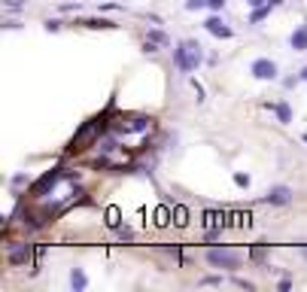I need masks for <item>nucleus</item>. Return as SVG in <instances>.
<instances>
[{
	"mask_svg": "<svg viewBox=\"0 0 307 292\" xmlns=\"http://www.w3.org/2000/svg\"><path fill=\"white\" fill-rule=\"evenodd\" d=\"M274 6L271 4H268V6H258V10H252V16H250V22L256 24V22H262V18H268V12H271Z\"/></svg>",
	"mask_w": 307,
	"mask_h": 292,
	"instance_id": "nucleus-15",
	"label": "nucleus"
},
{
	"mask_svg": "<svg viewBox=\"0 0 307 292\" xmlns=\"http://www.w3.org/2000/svg\"><path fill=\"white\" fill-rule=\"evenodd\" d=\"M64 174H61V168H52V170H46L40 180H36L34 182V186H30V192L36 195V198H43V195H49V189H55L58 186V180H61Z\"/></svg>",
	"mask_w": 307,
	"mask_h": 292,
	"instance_id": "nucleus-4",
	"label": "nucleus"
},
{
	"mask_svg": "<svg viewBox=\"0 0 307 292\" xmlns=\"http://www.w3.org/2000/svg\"><path fill=\"white\" fill-rule=\"evenodd\" d=\"M4 28H6V30H18V28H22V24H18V22H16V18H10V22H4Z\"/></svg>",
	"mask_w": 307,
	"mask_h": 292,
	"instance_id": "nucleus-25",
	"label": "nucleus"
},
{
	"mask_svg": "<svg viewBox=\"0 0 307 292\" xmlns=\"http://www.w3.org/2000/svg\"><path fill=\"white\" fill-rule=\"evenodd\" d=\"M204 226H210V228H222L225 226V213H219V210H204Z\"/></svg>",
	"mask_w": 307,
	"mask_h": 292,
	"instance_id": "nucleus-10",
	"label": "nucleus"
},
{
	"mask_svg": "<svg viewBox=\"0 0 307 292\" xmlns=\"http://www.w3.org/2000/svg\"><path fill=\"white\" fill-rule=\"evenodd\" d=\"M246 4H250L252 10H258V6H268V0H246Z\"/></svg>",
	"mask_w": 307,
	"mask_h": 292,
	"instance_id": "nucleus-28",
	"label": "nucleus"
},
{
	"mask_svg": "<svg viewBox=\"0 0 307 292\" xmlns=\"http://www.w3.org/2000/svg\"><path fill=\"white\" fill-rule=\"evenodd\" d=\"M82 24H86V28H92V30H100V28H104V30H112V28H116L110 18H88V22H82Z\"/></svg>",
	"mask_w": 307,
	"mask_h": 292,
	"instance_id": "nucleus-13",
	"label": "nucleus"
},
{
	"mask_svg": "<svg viewBox=\"0 0 307 292\" xmlns=\"http://www.w3.org/2000/svg\"><path fill=\"white\" fill-rule=\"evenodd\" d=\"M143 52H158V43H152V40H146V43H143Z\"/></svg>",
	"mask_w": 307,
	"mask_h": 292,
	"instance_id": "nucleus-24",
	"label": "nucleus"
},
{
	"mask_svg": "<svg viewBox=\"0 0 307 292\" xmlns=\"http://www.w3.org/2000/svg\"><path fill=\"white\" fill-rule=\"evenodd\" d=\"M234 182H238L240 189H250V176L246 174H234Z\"/></svg>",
	"mask_w": 307,
	"mask_h": 292,
	"instance_id": "nucleus-18",
	"label": "nucleus"
},
{
	"mask_svg": "<svg viewBox=\"0 0 307 292\" xmlns=\"http://www.w3.org/2000/svg\"><path fill=\"white\" fill-rule=\"evenodd\" d=\"M201 61H204V52H201V43H195V40H182V43L174 49V64H176L182 73L198 70Z\"/></svg>",
	"mask_w": 307,
	"mask_h": 292,
	"instance_id": "nucleus-1",
	"label": "nucleus"
},
{
	"mask_svg": "<svg viewBox=\"0 0 307 292\" xmlns=\"http://www.w3.org/2000/svg\"><path fill=\"white\" fill-rule=\"evenodd\" d=\"M119 238H122V240H131V238H134V232H131V228H119Z\"/></svg>",
	"mask_w": 307,
	"mask_h": 292,
	"instance_id": "nucleus-26",
	"label": "nucleus"
},
{
	"mask_svg": "<svg viewBox=\"0 0 307 292\" xmlns=\"http://www.w3.org/2000/svg\"><path fill=\"white\" fill-rule=\"evenodd\" d=\"M264 201H268V204L283 207V204H289V201H292V189H289V186H274L271 192L264 195Z\"/></svg>",
	"mask_w": 307,
	"mask_h": 292,
	"instance_id": "nucleus-7",
	"label": "nucleus"
},
{
	"mask_svg": "<svg viewBox=\"0 0 307 292\" xmlns=\"http://www.w3.org/2000/svg\"><path fill=\"white\" fill-rule=\"evenodd\" d=\"M268 4H271V6H283V4H286V0H268Z\"/></svg>",
	"mask_w": 307,
	"mask_h": 292,
	"instance_id": "nucleus-29",
	"label": "nucleus"
},
{
	"mask_svg": "<svg viewBox=\"0 0 307 292\" xmlns=\"http://www.w3.org/2000/svg\"><path fill=\"white\" fill-rule=\"evenodd\" d=\"M289 46H292L295 52H307V24H301V28H295V30H292Z\"/></svg>",
	"mask_w": 307,
	"mask_h": 292,
	"instance_id": "nucleus-8",
	"label": "nucleus"
},
{
	"mask_svg": "<svg viewBox=\"0 0 307 292\" xmlns=\"http://www.w3.org/2000/svg\"><path fill=\"white\" fill-rule=\"evenodd\" d=\"M43 28H46V30H61V22H58V18H49Z\"/></svg>",
	"mask_w": 307,
	"mask_h": 292,
	"instance_id": "nucleus-23",
	"label": "nucleus"
},
{
	"mask_svg": "<svg viewBox=\"0 0 307 292\" xmlns=\"http://www.w3.org/2000/svg\"><path fill=\"white\" fill-rule=\"evenodd\" d=\"M70 286H73L76 292H82V289L88 286V277H86L82 268H73V271H70Z\"/></svg>",
	"mask_w": 307,
	"mask_h": 292,
	"instance_id": "nucleus-11",
	"label": "nucleus"
},
{
	"mask_svg": "<svg viewBox=\"0 0 307 292\" xmlns=\"http://www.w3.org/2000/svg\"><path fill=\"white\" fill-rule=\"evenodd\" d=\"M28 259H30V246H28V244H18V246L10 250V262H12V265H24Z\"/></svg>",
	"mask_w": 307,
	"mask_h": 292,
	"instance_id": "nucleus-9",
	"label": "nucleus"
},
{
	"mask_svg": "<svg viewBox=\"0 0 307 292\" xmlns=\"http://www.w3.org/2000/svg\"><path fill=\"white\" fill-rule=\"evenodd\" d=\"M301 80H304V82H307V67H304V70H301Z\"/></svg>",
	"mask_w": 307,
	"mask_h": 292,
	"instance_id": "nucleus-30",
	"label": "nucleus"
},
{
	"mask_svg": "<svg viewBox=\"0 0 307 292\" xmlns=\"http://www.w3.org/2000/svg\"><path fill=\"white\" fill-rule=\"evenodd\" d=\"M204 28H207V30H210L213 36H222V40H228V36H234V30L228 28V24H225V22H222L219 16H210V18L204 22Z\"/></svg>",
	"mask_w": 307,
	"mask_h": 292,
	"instance_id": "nucleus-6",
	"label": "nucleus"
},
{
	"mask_svg": "<svg viewBox=\"0 0 307 292\" xmlns=\"http://www.w3.org/2000/svg\"><path fill=\"white\" fill-rule=\"evenodd\" d=\"M100 150H104V152H110V150H116V140H112V137H106V140L100 143Z\"/></svg>",
	"mask_w": 307,
	"mask_h": 292,
	"instance_id": "nucleus-22",
	"label": "nucleus"
},
{
	"mask_svg": "<svg viewBox=\"0 0 307 292\" xmlns=\"http://www.w3.org/2000/svg\"><path fill=\"white\" fill-rule=\"evenodd\" d=\"M274 113H277V119H280L283 125L292 122V106H289V104H274Z\"/></svg>",
	"mask_w": 307,
	"mask_h": 292,
	"instance_id": "nucleus-12",
	"label": "nucleus"
},
{
	"mask_svg": "<svg viewBox=\"0 0 307 292\" xmlns=\"http://www.w3.org/2000/svg\"><path fill=\"white\" fill-rule=\"evenodd\" d=\"M24 182H28V176H24V174H18V176H12V189H22V186H24Z\"/></svg>",
	"mask_w": 307,
	"mask_h": 292,
	"instance_id": "nucleus-21",
	"label": "nucleus"
},
{
	"mask_svg": "<svg viewBox=\"0 0 307 292\" xmlns=\"http://www.w3.org/2000/svg\"><path fill=\"white\" fill-rule=\"evenodd\" d=\"M174 216H176V226H186V207H176Z\"/></svg>",
	"mask_w": 307,
	"mask_h": 292,
	"instance_id": "nucleus-20",
	"label": "nucleus"
},
{
	"mask_svg": "<svg viewBox=\"0 0 307 292\" xmlns=\"http://www.w3.org/2000/svg\"><path fill=\"white\" fill-rule=\"evenodd\" d=\"M250 73L256 80H262V82H271V80H277V64L271 58H256L250 64Z\"/></svg>",
	"mask_w": 307,
	"mask_h": 292,
	"instance_id": "nucleus-5",
	"label": "nucleus"
},
{
	"mask_svg": "<svg viewBox=\"0 0 307 292\" xmlns=\"http://www.w3.org/2000/svg\"><path fill=\"white\" fill-rule=\"evenodd\" d=\"M146 40H152V43H158V46H164V43H168V36H164L162 30H149V36H146Z\"/></svg>",
	"mask_w": 307,
	"mask_h": 292,
	"instance_id": "nucleus-17",
	"label": "nucleus"
},
{
	"mask_svg": "<svg viewBox=\"0 0 307 292\" xmlns=\"http://www.w3.org/2000/svg\"><path fill=\"white\" fill-rule=\"evenodd\" d=\"M106 226H110V228H119V210H116V207L106 210Z\"/></svg>",
	"mask_w": 307,
	"mask_h": 292,
	"instance_id": "nucleus-16",
	"label": "nucleus"
},
{
	"mask_svg": "<svg viewBox=\"0 0 307 292\" xmlns=\"http://www.w3.org/2000/svg\"><path fill=\"white\" fill-rule=\"evenodd\" d=\"M112 106H116V100H110L106 113H110ZM106 113H104V116H98V119H88L80 131H76V134H73V140H70V150H86V143H88V140H94V137L106 128Z\"/></svg>",
	"mask_w": 307,
	"mask_h": 292,
	"instance_id": "nucleus-2",
	"label": "nucleus"
},
{
	"mask_svg": "<svg viewBox=\"0 0 307 292\" xmlns=\"http://www.w3.org/2000/svg\"><path fill=\"white\" fill-rule=\"evenodd\" d=\"M207 262H210L213 268L234 271V268H240V256H238L234 250H210V252H207Z\"/></svg>",
	"mask_w": 307,
	"mask_h": 292,
	"instance_id": "nucleus-3",
	"label": "nucleus"
},
{
	"mask_svg": "<svg viewBox=\"0 0 307 292\" xmlns=\"http://www.w3.org/2000/svg\"><path fill=\"white\" fill-rule=\"evenodd\" d=\"M207 6V0H186V10H201Z\"/></svg>",
	"mask_w": 307,
	"mask_h": 292,
	"instance_id": "nucleus-19",
	"label": "nucleus"
},
{
	"mask_svg": "<svg viewBox=\"0 0 307 292\" xmlns=\"http://www.w3.org/2000/svg\"><path fill=\"white\" fill-rule=\"evenodd\" d=\"M207 6H210V10H222V6H225V0H207Z\"/></svg>",
	"mask_w": 307,
	"mask_h": 292,
	"instance_id": "nucleus-27",
	"label": "nucleus"
},
{
	"mask_svg": "<svg viewBox=\"0 0 307 292\" xmlns=\"http://www.w3.org/2000/svg\"><path fill=\"white\" fill-rule=\"evenodd\" d=\"M304 140H307V134H304Z\"/></svg>",
	"mask_w": 307,
	"mask_h": 292,
	"instance_id": "nucleus-31",
	"label": "nucleus"
},
{
	"mask_svg": "<svg viewBox=\"0 0 307 292\" xmlns=\"http://www.w3.org/2000/svg\"><path fill=\"white\" fill-rule=\"evenodd\" d=\"M149 122H152V119H143V116H140V119H134L131 125L119 128V131H125V134H131V131H134V134H137V131H146V128H149Z\"/></svg>",
	"mask_w": 307,
	"mask_h": 292,
	"instance_id": "nucleus-14",
	"label": "nucleus"
}]
</instances>
